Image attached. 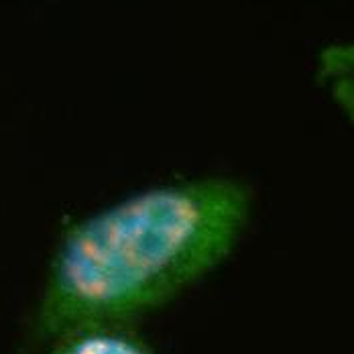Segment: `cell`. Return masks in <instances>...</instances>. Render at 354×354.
I'll list each match as a JSON object with an SVG mask.
<instances>
[{
  "mask_svg": "<svg viewBox=\"0 0 354 354\" xmlns=\"http://www.w3.org/2000/svg\"><path fill=\"white\" fill-rule=\"evenodd\" d=\"M252 194L230 177L141 189L71 224L37 312L43 336L122 326L216 269L236 247Z\"/></svg>",
  "mask_w": 354,
  "mask_h": 354,
  "instance_id": "1",
  "label": "cell"
},
{
  "mask_svg": "<svg viewBox=\"0 0 354 354\" xmlns=\"http://www.w3.org/2000/svg\"><path fill=\"white\" fill-rule=\"evenodd\" d=\"M51 354H151L139 338L120 326H96L57 338Z\"/></svg>",
  "mask_w": 354,
  "mask_h": 354,
  "instance_id": "2",
  "label": "cell"
}]
</instances>
